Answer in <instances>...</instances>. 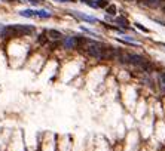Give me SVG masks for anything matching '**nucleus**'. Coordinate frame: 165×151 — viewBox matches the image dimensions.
<instances>
[{"label":"nucleus","instance_id":"f257e3e1","mask_svg":"<svg viewBox=\"0 0 165 151\" xmlns=\"http://www.w3.org/2000/svg\"><path fill=\"white\" fill-rule=\"evenodd\" d=\"M86 45H88L86 46V52H88L89 57H92L95 59H101V53H103L104 45H101L98 42H92V40H88Z\"/></svg>","mask_w":165,"mask_h":151},{"label":"nucleus","instance_id":"f03ea898","mask_svg":"<svg viewBox=\"0 0 165 151\" xmlns=\"http://www.w3.org/2000/svg\"><path fill=\"white\" fill-rule=\"evenodd\" d=\"M20 36H22V33H21V28H20V24H16V25H6L5 30H3L2 37L11 39V37H20Z\"/></svg>","mask_w":165,"mask_h":151},{"label":"nucleus","instance_id":"7ed1b4c3","mask_svg":"<svg viewBox=\"0 0 165 151\" xmlns=\"http://www.w3.org/2000/svg\"><path fill=\"white\" fill-rule=\"evenodd\" d=\"M128 62L132 64V65H135V67L143 68L149 61L144 58V57H141V55H137V53H128Z\"/></svg>","mask_w":165,"mask_h":151},{"label":"nucleus","instance_id":"20e7f679","mask_svg":"<svg viewBox=\"0 0 165 151\" xmlns=\"http://www.w3.org/2000/svg\"><path fill=\"white\" fill-rule=\"evenodd\" d=\"M72 15H75L76 18L79 19H83V21H86V22H97V18H94V16H88V15H83V13H80V12H72Z\"/></svg>","mask_w":165,"mask_h":151},{"label":"nucleus","instance_id":"39448f33","mask_svg":"<svg viewBox=\"0 0 165 151\" xmlns=\"http://www.w3.org/2000/svg\"><path fill=\"white\" fill-rule=\"evenodd\" d=\"M64 47L66 49H76L77 47L76 37H66L64 39Z\"/></svg>","mask_w":165,"mask_h":151},{"label":"nucleus","instance_id":"423d86ee","mask_svg":"<svg viewBox=\"0 0 165 151\" xmlns=\"http://www.w3.org/2000/svg\"><path fill=\"white\" fill-rule=\"evenodd\" d=\"M20 28H21L22 36H31L36 33V28L33 25H20Z\"/></svg>","mask_w":165,"mask_h":151},{"label":"nucleus","instance_id":"0eeeda50","mask_svg":"<svg viewBox=\"0 0 165 151\" xmlns=\"http://www.w3.org/2000/svg\"><path fill=\"white\" fill-rule=\"evenodd\" d=\"M46 34H48V37H51L52 40H60V39L63 37V34H61L58 30H48Z\"/></svg>","mask_w":165,"mask_h":151},{"label":"nucleus","instance_id":"6e6552de","mask_svg":"<svg viewBox=\"0 0 165 151\" xmlns=\"http://www.w3.org/2000/svg\"><path fill=\"white\" fill-rule=\"evenodd\" d=\"M141 3H144L149 8H159L161 3H162V0H141Z\"/></svg>","mask_w":165,"mask_h":151},{"label":"nucleus","instance_id":"1a4fd4ad","mask_svg":"<svg viewBox=\"0 0 165 151\" xmlns=\"http://www.w3.org/2000/svg\"><path fill=\"white\" fill-rule=\"evenodd\" d=\"M115 21H116V24H119L121 27H123V28H128V25H130L128 19H127V18H123V16H119V18H116Z\"/></svg>","mask_w":165,"mask_h":151},{"label":"nucleus","instance_id":"9d476101","mask_svg":"<svg viewBox=\"0 0 165 151\" xmlns=\"http://www.w3.org/2000/svg\"><path fill=\"white\" fill-rule=\"evenodd\" d=\"M20 15L25 16V18H33L34 15H36V12L31 11V9H25V11H21V12H20Z\"/></svg>","mask_w":165,"mask_h":151},{"label":"nucleus","instance_id":"9b49d317","mask_svg":"<svg viewBox=\"0 0 165 151\" xmlns=\"http://www.w3.org/2000/svg\"><path fill=\"white\" fill-rule=\"evenodd\" d=\"M106 12H107V15H109V16L116 15V6H115V5H109V6L106 8Z\"/></svg>","mask_w":165,"mask_h":151},{"label":"nucleus","instance_id":"f8f14e48","mask_svg":"<svg viewBox=\"0 0 165 151\" xmlns=\"http://www.w3.org/2000/svg\"><path fill=\"white\" fill-rule=\"evenodd\" d=\"M36 16H39V18H51V13L48 11H37L36 12Z\"/></svg>","mask_w":165,"mask_h":151},{"label":"nucleus","instance_id":"ddd939ff","mask_svg":"<svg viewBox=\"0 0 165 151\" xmlns=\"http://www.w3.org/2000/svg\"><path fill=\"white\" fill-rule=\"evenodd\" d=\"M95 3L98 8H104V9L109 6V0H95Z\"/></svg>","mask_w":165,"mask_h":151},{"label":"nucleus","instance_id":"4468645a","mask_svg":"<svg viewBox=\"0 0 165 151\" xmlns=\"http://www.w3.org/2000/svg\"><path fill=\"white\" fill-rule=\"evenodd\" d=\"M46 31L45 33H42V34L39 36V39H37V42H39V45H45L46 43V40H48V37H46Z\"/></svg>","mask_w":165,"mask_h":151},{"label":"nucleus","instance_id":"2eb2a0df","mask_svg":"<svg viewBox=\"0 0 165 151\" xmlns=\"http://www.w3.org/2000/svg\"><path fill=\"white\" fill-rule=\"evenodd\" d=\"M134 25H135V27H137V28H138V30H141V31H143V33H149V28H146V27H143V25H141V24L135 22V24H134Z\"/></svg>","mask_w":165,"mask_h":151},{"label":"nucleus","instance_id":"dca6fc26","mask_svg":"<svg viewBox=\"0 0 165 151\" xmlns=\"http://www.w3.org/2000/svg\"><path fill=\"white\" fill-rule=\"evenodd\" d=\"M159 83H161L162 86H165V73H161V74H159Z\"/></svg>","mask_w":165,"mask_h":151},{"label":"nucleus","instance_id":"f3484780","mask_svg":"<svg viewBox=\"0 0 165 151\" xmlns=\"http://www.w3.org/2000/svg\"><path fill=\"white\" fill-rule=\"evenodd\" d=\"M86 5H89L91 8H98V6H97V3H95L94 0H89V2H88V3H86Z\"/></svg>","mask_w":165,"mask_h":151},{"label":"nucleus","instance_id":"a211bd4d","mask_svg":"<svg viewBox=\"0 0 165 151\" xmlns=\"http://www.w3.org/2000/svg\"><path fill=\"white\" fill-rule=\"evenodd\" d=\"M61 2H66V3H72V2H75V0H61Z\"/></svg>","mask_w":165,"mask_h":151},{"label":"nucleus","instance_id":"6ab92c4d","mask_svg":"<svg viewBox=\"0 0 165 151\" xmlns=\"http://www.w3.org/2000/svg\"><path fill=\"white\" fill-rule=\"evenodd\" d=\"M130 3H135V2H141V0H128Z\"/></svg>","mask_w":165,"mask_h":151},{"label":"nucleus","instance_id":"aec40b11","mask_svg":"<svg viewBox=\"0 0 165 151\" xmlns=\"http://www.w3.org/2000/svg\"><path fill=\"white\" fill-rule=\"evenodd\" d=\"M80 2H82V3H88L89 0H80Z\"/></svg>","mask_w":165,"mask_h":151},{"label":"nucleus","instance_id":"412c9836","mask_svg":"<svg viewBox=\"0 0 165 151\" xmlns=\"http://www.w3.org/2000/svg\"><path fill=\"white\" fill-rule=\"evenodd\" d=\"M162 12H164V13H165V6H164V8H162Z\"/></svg>","mask_w":165,"mask_h":151},{"label":"nucleus","instance_id":"4be33fe9","mask_svg":"<svg viewBox=\"0 0 165 151\" xmlns=\"http://www.w3.org/2000/svg\"><path fill=\"white\" fill-rule=\"evenodd\" d=\"M24 2H31V0H24Z\"/></svg>","mask_w":165,"mask_h":151},{"label":"nucleus","instance_id":"5701e85b","mask_svg":"<svg viewBox=\"0 0 165 151\" xmlns=\"http://www.w3.org/2000/svg\"><path fill=\"white\" fill-rule=\"evenodd\" d=\"M162 46H164V47H165V43H162Z\"/></svg>","mask_w":165,"mask_h":151}]
</instances>
